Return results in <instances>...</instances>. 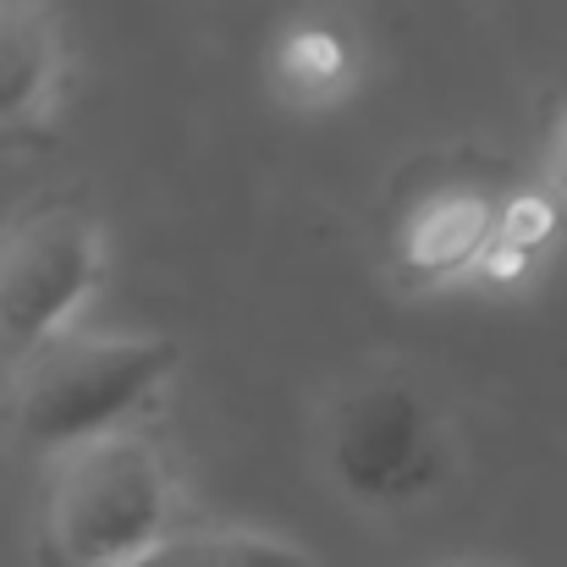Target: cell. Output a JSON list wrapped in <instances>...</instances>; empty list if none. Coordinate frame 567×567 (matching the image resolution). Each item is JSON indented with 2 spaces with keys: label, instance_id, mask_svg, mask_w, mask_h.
Masks as SVG:
<instances>
[{
  "label": "cell",
  "instance_id": "5b68a950",
  "mask_svg": "<svg viewBox=\"0 0 567 567\" xmlns=\"http://www.w3.org/2000/svg\"><path fill=\"white\" fill-rule=\"evenodd\" d=\"M502 226V193L480 183H435L424 188L396 226V270L413 287H441L457 276H480Z\"/></svg>",
  "mask_w": 567,
  "mask_h": 567
},
{
  "label": "cell",
  "instance_id": "6da1fadb",
  "mask_svg": "<svg viewBox=\"0 0 567 567\" xmlns=\"http://www.w3.org/2000/svg\"><path fill=\"white\" fill-rule=\"evenodd\" d=\"M177 480L144 430H111L50 457L39 502L44 567H127L177 524Z\"/></svg>",
  "mask_w": 567,
  "mask_h": 567
},
{
  "label": "cell",
  "instance_id": "8992f818",
  "mask_svg": "<svg viewBox=\"0 0 567 567\" xmlns=\"http://www.w3.org/2000/svg\"><path fill=\"white\" fill-rule=\"evenodd\" d=\"M61 83V22L50 0H0V138L28 133Z\"/></svg>",
  "mask_w": 567,
  "mask_h": 567
},
{
  "label": "cell",
  "instance_id": "9c48e42d",
  "mask_svg": "<svg viewBox=\"0 0 567 567\" xmlns=\"http://www.w3.org/2000/svg\"><path fill=\"white\" fill-rule=\"evenodd\" d=\"M557 226H563V209H557V198L551 193H507L502 198V226H496V248H491V259H485V281H524L529 270H535V259L551 248V237H557Z\"/></svg>",
  "mask_w": 567,
  "mask_h": 567
},
{
  "label": "cell",
  "instance_id": "3957f363",
  "mask_svg": "<svg viewBox=\"0 0 567 567\" xmlns=\"http://www.w3.org/2000/svg\"><path fill=\"white\" fill-rule=\"evenodd\" d=\"M105 276V226L78 198H33L0 226V359L17 370L72 331Z\"/></svg>",
  "mask_w": 567,
  "mask_h": 567
},
{
  "label": "cell",
  "instance_id": "7a4b0ae2",
  "mask_svg": "<svg viewBox=\"0 0 567 567\" xmlns=\"http://www.w3.org/2000/svg\"><path fill=\"white\" fill-rule=\"evenodd\" d=\"M177 364H183V348L172 337L66 331L50 348H39L28 364L11 370L6 430L28 452L61 457L83 441L127 430V419L177 375Z\"/></svg>",
  "mask_w": 567,
  "mask_h": 567
},
{
  "label": "cell",
  "instance_id": "8fae6325",
  "mask_svg": "<svg viewBox=\"0 0 567 567\" xmlns=\"http://www.w3.org/2000/svg\"><path fill=\"white\" fill-rule=\"evenodd\" d=\"M430 567H468V563H430Z\"/></svg>",
  "mask_w": 567,
  "mask_h": 567
},
{
  "label": "cell",
  "instance_id": "52a82bcc",
  "mask_svg": "<svg viewBox=\"0 0 567 567\" xmlns=\"http://www.w3.org/2000/svg\"><path fill=\"white\" fill-rule=\"evenodd\" d=\"M353 44L331 22H298L276 44V83L292 105H331L353 89Z\"/></svg>",
  "mask_w": 567,
  "mask_h": 567
},
{
  "label": "cell",
  "instance_id": "277c9868",
  "mask_svg": "<svg viewBox=\"0 0 567 567\" xmlns=\"http://www.w3.org/2000/svg\"><path fill=\"white\" fill-rule=\"evenodd\" d=\"M331 480L364 507H408L435 491L446 468L441 419L424 391L402 375H370L348 385L320 424Z\"/></svg>",
  "mask_w": 567,
  "mask_h": 567
},
{
  "label": "cell",
  "instance_id": "ba28073f",
  "mask_svg": "<svg viewBox=\"0 0 567 567\" xmlns=\"http://www.w3.org/2000/svg\"><path fill=\"white\" fill-rule=\"evenodd\" d=\"M127 567H315L309 551L259 529H172Z\"/></svg>",
  "mask_w": 567,
  "mask_h": 567
},
{
  "label": "cell",
  "instance_id": "30bf717a",
  "mask_svg": "<svg viewBox=\"0 0 567 567\" xmlns=\"http://www.w3.org/2000/svg\"><path fill=\"white\" fill-rule=\"evenodd\" d=\"M546 193L557 198V209H563V220H567V116H563V127H557V138H551V161H546Z\"/></svg>",
  "mask_w": 567,
  "mask_h": 567
}]
</instances>
